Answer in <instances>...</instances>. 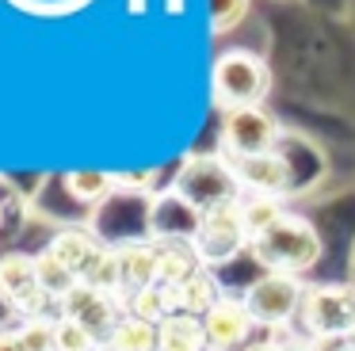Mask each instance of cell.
Segmentation results:
<instances>
[{"label": "cell", "mask_w": 355, "mask_h": 351, "mask_svg": "<svg viewBox=\"0 0 355 351\" xmlns=\"http://www.w3.org/2000/svg\"><path fill=\"white\" fill-rule=\"evenodd\" d=\"M347 340H352V343H355V328H352V336H347Z\"/></svg>", "instance_id": "obj_34"}, {"label": "cell", "mask_w": 355, "mask_h": 351, "mask_svg": "<svg viewBox=\"0 0 355 351\" xmlns=\"http://www.w3.org/2000/svg\"><path fill=\"white\" fill-rule=\"evenodd\" d=\"M27 351H54V317H27L16 325Z\"/></svg>", "instance_id": "obj_25"}, {"label": "cell", "mask_w": 355, "mask_h": 351, "mask_svg": "<svg viewBox=\"0 0 355 351\" xmlns=\"http://www.w3.org/2000/svg\"><path fill=\"white\" fill-rule=\"evenodd\" d=\"M157 340H161V351H210L202 317H191V313L180 309L157 325Z\"/></svg>", "instance_id": "obj_16"}, {"label": "cell", "mask_w": 355, "mask_h": 351, "mask_svg": "<svg viewBox=\"0 0 355 351\" xmlns=\"http://www.w3.org/2000/svg\"><path fill=\"white\" fill-rule=\"evenodd\" d=\"M172 191L184 203H191L199 214L222 210V206H237L245 198V187H241L237 172H233V160L222 149L184 157V164L172 176Z\"/></svg>", "instance_id": "obj_1"}, {"label": "cell", "mask_w": 355, "mask_h": 351, "mask_svg": "<svg viewBox=\"0 0 355 351\" xmlns=\"http://www.w3.org/2000/svg\"><path fill=\"white\" fill-rule=\"evenodd\" d=\"M245 12H248V0H210V31L225 35L245 19Z\"/></svg>", "instance_id": "obj_26"}, {"label": "cell", "mask_w": 355, "mask_h": 351, "mask_svg": "<svg viewBox=\"0 0 355 351\" xmlns=\"http://www.w3.org/2000/svg\"><path fill=\"white\" fill-rule=\"evenodd\" d=\"M0 302L12 305L19 320L27 317H58L62 305L39 286V259L35 252H4L0 256Z\"/></svg>", "instance_id": "obj_5"}, {"label": "cell", "mask_w": 355, "mask_h": 351, "mask_svg": "<svg viewBox=\"0 0 355 351\" xmlns=\"http://www.w3.org/2000/svg\"><path fill=\"white\" fill-rule=\"evenodd\" d=\"M283 142L275 114L268 107H237V111H222V153L230 160L237 157H256V153H271Z\"/></svg>", "instance_id": "obj_7"}, {"label": "cell", "mask_w": 355, "mask_h": 351, "mask_svg": "<svg viewBox=\"0 0 355 351\" xmlns=\"http://www.w3.org/2000/svg\"><path fill=\"white\" fill-rule=\"evenodd\" d=\"M191 248H195V256H199V264L210 267V271H218L222 264H230L241 252H248V233H245V221H241V203L202 214Z\"/></svg>", "instance_id": "obj_8"}, {"label": "cell", "mask_w": 355, "mask_h": 351, "mask_svg": "<svg viewBox=\"0 0 355 351\" xmlns=\"http://www.w3.org/2000/svg\"><path fill=\"white\" fill-rule=\"evenodd\" d=\"M35 259H39V286L46 290V294L54 298L58 305H62V298L69 294V290L77 286L80 279H77V275H73L65 264H62V259L54 256V252H46V248L35 252Z\"/></svg>", "instance_id": "obj_23"}, {"label": "cell", "mask_w": 355, "mask_h": 351, "mask_svg": "<svg viewBox=\"0 0 355 351\" xmlns=\"http://www.w3.org/2000/svg\"><path fill=\"white\" fill-rule=\"evenodd\" d=\"M245 351H291V343H283V340H256V343H248Z\"/></svg>", "instance_id": "obj_29"}, {"label": "cell", "mask_w": 355, "mask_h": 351, "mask_svg": "<svg viewBox=\"0 0 355 351\" xmlns=\"http://www.w3.org/2000/svg\"><path fill=\"white\" fill-rule=\"evenodd\" d=\"M298 320H302L306 340L352 336V328H355V286H347V282H321V286H309Z\"/></svg>", "instance_id": "obj_6"}, {"label": "cell", "mask_w": 355, "mask_h": 351, "mask_svg": "<svg viewBox=\"0 0 355 351\" xmlns=\"http://www.w3.org/2000/svg\"><path fill=\"white\" fill-rule=\"evenodd\" d=\"M80 282H88V286L103 290V294H115V298H123V302H126L123 264H119V248H115V244H103L100 256L88 264V271H85V279H80Z\"/></svg>", "instance_id": "obj_21"}, {"label": "cell", "mask_w": 355, "mask_h": 351, "mask_svg": "<svg viewBox=\"0 0 355 351\" xmlns=\"http://www.w3.org/2000/svg\"><path fill=\"white\" fill-rule=\"evenodd\" d=\"M103 351H161L157 325H149V320L126 313V317L111 328L107 340H103Z\"/></svg>", "instance_id": "obj_19"}, {"label": "cell", "mask_w": 355, "mask_h": 351, "mask_svg": "<svg viewBox=\"0 0 355 351\" xmlns=\"http://www.w3.org/2000/svg\"><path fill=\"white\" fill-rule=\"evenodd\" d=\"M126 313H134V317L149 320V325H161L168 313H176V305H172V290L161 286V282H157V286L138 290V294L126 298Z\"/></svg>", "instance_id": "obj_22"}, {"label": "cell", "mask_w": 355, "mask_h": 351, "mask_svg": "<svg viewBox=\"0 0 355 351\" xmlns=\"http://www.w3.org/2000/svg\"><path fill=\"white\" fill-rule=\"evenodd\" d=\"M271 92V69L252 50H222L210 69V96L218 111L263 107Z\"/></svg>", "instance_id": "obj_3"}, {"label": "cell", "mask_w": 355, "mask_h": 351, "mask_svg": "<svg viewBox=\"0 0 355 351\" xmlns=\"http://www.w3.org/2000/svg\"><path fill=\"white\" fill-rule=\"evenodd\" d=\"M309 282L302 275H286V271H260L245 290L248 313H252L256 328H268V332H279V328L294 325L302 317V302H306Z\"/></svg>", "instance_id": "obj_4"}, {"label": "cell", "mask_w": 355, "mask_h": 351, "mask_svg": "<svg viewBox=\"0 0 355 351\" xmlns=\"http://www.w3.org/2000/svg\"><path fill=\"white\" fill-rule=\"evenodd\" d=\"M199 256L191 244H161V264H157V282L168 290H176L184 279H191L199 271Z\"/></svg>", "instance_id": "obj_20"}, {"label": "cell", "mask_w": 355, "mask_h": 351, "mask_svg": "<svg viewBox=\"0 0 355 351\" xmlns=\"http://www.w3.org/2000/svg\"><path fill=\"white\" fill-rule=\"evenodd\" d=\"M248 259L260 271H286V275H306L321 259V237L317 225L302 214H286L271 233L256 237L248 244Z\"/></svg>", "instance_id": "obj_2"}, {"label": "cell", "mask_w": 355, "mask_h": 351, "mask_svg": "<svg viewBox=\"0 0 355 351\" xmlns=\"http://www.w3.org/2000/svg\"><path fill=\"white\" fill-rule=\"evenodd\" d=\"M309 351H355V343L347 336H324V340H306Z\"/></svg>", "instance_id": "obj_27"}, {"label": "cell", "mask_w": 355, "mask_h": 351, "mask_svg": "<svg viewBox=\"0 0 355 351\" xmlns=\"http://www.w3.org/2000/svg\"><path fill=\"white\" fill-rule=\"evenodd\" d=\"M119 264H123V286L126 298L146 286H157V264H161V244L153 237H130L119 241Z\"/></svg>", "instance_id": "obj_13"}, {"label": "cell", "mask_w": 355, "mask_h": 351, "mask_svg": "<svg viewBox=\"0 0 355 351\" xmlns=\"http://www.w3.org/2000/svg\"><path fill=\"white\" fill-rule=\"evenodd\" d=\"M65 195L80 206H103L115 198V172H69L62 176Z\"/></svg>", "instance_id": "obj_18"}, {"label": "cell", "mask_w": 355, "mask_h": 351, "mask_svg": "<svg viewBox=\"0 0 355 351\" xmlns=\"http://www.w3.org/2000/svg\"><path fill=\"white\" fill-rule=\"evenodd\" d=\"M130 8L134 12H146V0H130Z\"/></svg>", "instance_id": "obj_32"}, {"label": "cell", "mask_w": 355, "mask_h": 351, "mask_svg": "<svg viewBox=\"0 0 355 351\" xmlns=\"http://www.w3.org/2000/svg\"><path fill=\"white\" fill-rule=\"evenodd\" d=\"M103 244H107V241H103L100 233H92V229H85V225H65V229H58V233L50 237L46 252H54V256L62 259V264L69 267L77 279H85L88 264L100 256Z\"/></svg>", "instance_id": "obj_14"}, {"label": "cell", "mask_w": 355, "mask_h": 351, "mask_svg": "<svg viewBox=\"0 0 355 351\" xmlns=\"http://www.w3.org/2000/svg\"><path fill=\"white\" fill-rule=\"evenodd\" d=\"M0 221H4V203H0Z\"/></svg>", "instance_id": "obj_33"}, {"label": "cell", "mask_w": 355, "mask_h": 351, "mask_svg": "<svg viewBox=\"0 0 355 351\" xmlns=\"http://www.w3.org/2000/svg\"><path fill=\"white\" fill-rule=\"evenodd\" d=\"M291 351H309V343H306V336H302V340H294V343H291Z\"/></svg>", "instance_id": "obj_31"}, {"label": "cell", "mask_w": 355, "mask_h": 351, "mask_svg": "<svg viewBox=\"0 0 355 351\" xmlns=\"http://www.w3.org/2000/svg\"><path fill=\"white\" fill-rule=\"evenodd\" d=\"M202 214L191 203L176 195V191H157L146 206V237H153L157 244H191L199 233Z\"/></svg>", "instance_id": "obj_9"}, {"label": "cell", "mask_w": 355, "mask_h": 351, "mask_svg": "<svg viewBox=\"0 0 355 351\" xmlns=\"http://www.w3.org/2000/svg\"><path fill=\"white\" fill-rule=\"evenodd\" d=\"M202 328H207L210 351H245L252 343V313H248L245 298L225 290L207 313H202Z\"/></svg>", "instance_id": "obj_10"}, {"label": "cell", "mask_w": 355, "mask_h": 351, "mask_svg": "<svg viewBox=\"0 0 355 351\" xmlns=\"http://www.w3.org/2000/svg\"><path fill=\"white\" fill-rule=\"evenodd\" d=\"M54 351H103V340L96 332H88L80 320L58 313L54 317Z\"/></svg>", "instance_id": "obj_24"}, {"label": "cell", "mask_w": 355, "mask_h": 351, "mask_svg": "<svg viewBox=\"0 0 355 351\" xmlns=\"http://www.w3.org/2000/svg\"><path fill=\"white\" fill-rule=\"evenodd\" d=\"M286 198H271V195H245L241 198V221H245V233H248V244L256 237L271 233L279 221L286 218Z\"/></svg>", "instance_id": "obj_17"}, {"label": "cell", "mask_w": 355, "mask_h": 351, "mask_svg": "<svg viewBox=\"0 0 355 351\" xmlns=\"http://www.w3.org/2000/svg\"><path fill=\"white\" fill-rule=\"evenodd\" d=\"M62 313L73 320H80V325H85L88 332H96L100 340H107L111 328L126 317V302L115 294H103V290L88 286V282H77V286L62 298Z\"/></svg>", "instance_id": "obj_12"}, {"label": "cell", "mask_w": 355, "mask_h": 351, "mask_svg": "<svg viewBox=\"0 0 355 351\" xmlns=\"http://www.w3.org/2000/svg\"><path fill=\"white\" fill-rule=\"evenodd\" d=\"M222 294H225V286H222V279H218V271H210V267H199L191 279H184L176 290H172V305H176L180 313L202 317V313H207Z\"/></svg>", "instance_id": "obj_15"}, {"label": "cell", "mask_w": 355, "mask_h": 351, "mask_svg": "<svg viewBox=\"0 0 355 351\" xmlns=\"http://www.w3.org/2000/svg\"><path fill=\"white\" fill-rule=\"evenodd\" d=\"M245 195H271V198H286L294 191V164L286 157V149H271V153H256V157H237L233 160Z\"/></svg>", "instance_id": "obj_11"}, {"label": "cell", "mask_w": 355, "mask_h": 351, "mask_svg": "<svg viewBox=\"0 0 355 351\" xmlns=\"http://www.w3.org/2000/svg\"><path fill=\"white\" fill-rule=\"evenodd\" d=\"M164 12H168V15H180V12H184V0H164Z\"/></svg>", "instance_id": "obj_30"}, {"label": "cell", "mask_w": 355, "mask_h": 351, "mask_svg": "<svg viewBox=\"0 0 355 351\" xmlns=\"http://www.w3.org/2000/svg\"><path fill=\"white\" fill-rule=\"evenodd\" d=\"M0 351H27V343L16 328H0Z\"/></svg>", "instance_id": "obj_28"}]
</instances>
